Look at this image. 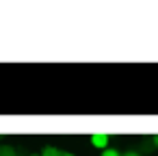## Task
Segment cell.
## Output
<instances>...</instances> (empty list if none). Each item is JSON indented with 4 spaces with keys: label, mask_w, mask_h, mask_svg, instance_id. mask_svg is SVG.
<instances>
[{
    "label": "cell",
    "mask_w": 158,
    "mask_h": 156,
    "mask_svg": "<svg viewBox=\"0 0 158 156\" xmlns=\"http://www.w3.org/2000/svg\"><path fill=\"white\" fill-rule=\"evenodd\" d=\"M18 152H15V147H11V145H0V156H15Z\"/></svg>",
    "instance_id": "obj_3"
},
{
    "label": "cell",
    "mask_w": 158,
    "mask_h": 156,
    "mask_svg": "<svg viewBox=\"0 0 158 156\" xmlns=\"http://www.w3.org/2000/svg\"><path fill=\"white\" fill-rule=\"evenodd\" d=\"M102 156H121L117 150H113V147H106L104 152H102Z\"/></svg>",
    "instance_id": "obj_4"
},
{
    "label": "cell",
    "mask_w": 158,
    "mask_h": 156,
    "mask_svg": "<svg viewBox=\"0 0 158 156\" xmlns=\"http://www.w3.org/2000/svg\"><path fill=\"white\" fill-rule=\"evenodd\" d=\"M108 134H102V132H95V134H91V143L95 145V147H100V150H106L108 147Z\"/></svg>",
    "instance_id": "obj_1"
},
{
    "label": "cell",
    "mask_w": 158,
    "mask_h": 156,
    "mask_svg": "<svg viewBox=\"0 0 158 156\" xmlns=\"http://www.w3.org/2000/svg\"><path fill=\"white\" fill-rule=\"evenodd\" d=\"M61 156H74V154H61Z\"/></svg>",
    "instance_id": "obj_7"
},
{
    "label": "cell",
    "mask_w": 158,
    "mask_h": 156,
    "mask_svg": "<svg viewBox=\"0 0 158 156\" xmlns=\"http://www.w3.org/2000/svg\"><path fill=\"white\" fill-rule=\"evenodd\" d=\"M61 154H63V152H59L56 147H52V145H46V147H44V152H41L39 156H61Z\"/></svg>",
    "instance_id": "obj_2"
},
{
    "label": "cell",
    "mask_w": 158,
    "mask_h": 156,
    "mask_svg": "<svg viewBox=\"0 0 158 156\" xmlns=\"http://www.w3.org/2000/svg\"><path fill=\"white\" fill-rule=\"evenodd\" d=\"M123 156H141V154H136V152H128V154H123Z\"/></svg>",
    "instance_id": "obj_5"
},
{
    "label": "cell",
    "mask_w": 158,
    "mask_h": 156,
    "mask_svg": "<svg viewBox=\"0 0 158 156\" xmlns=\"http://www.w3.org/2000/svg\"><path fill=\"white\" fill-rule=\"evenodd\" d=\"M154 143H156V147H158V134H156V137H154Z\"/></svg>",
    "instance_id": "obj_6"
},
{
    "label": "cell",
    "mask_w": 158,
    "mask_h": 156,
    "mask_svg": "<svg viewBox=\"0 0 158 156\" xmlns=\"http://www.w3.org/2000/svg\"><path fill=\"white\" fill-rule=\"evenodd\" d=\"M31 156H39V154H31Z\"/></svg>",
    "instance_id": "obj_8"
}]
</instances>
